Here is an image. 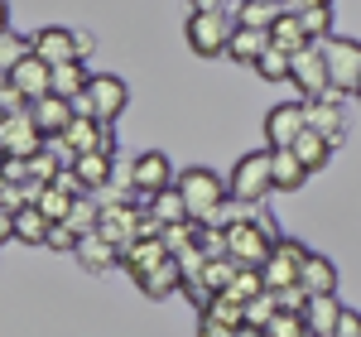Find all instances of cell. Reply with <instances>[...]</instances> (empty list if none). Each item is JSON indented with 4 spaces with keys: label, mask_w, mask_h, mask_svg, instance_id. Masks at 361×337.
Returning <instances> with one entry per match:
<instances>
[{
    "label": "cell",
    "mask_w": 361,
    "mask_h": 337,
    "mask_svg": "<svg viewBox=\"0 0 361 337\" xmlns=\"http://www.w3.org/2000/svg\"><path fill=\"white\" fill-rule=\"evenodd\" d=\"M173 188L183 193V207H188V217H193V222H207V217L222 207L226 197H231V188H226L222 173H217V168H202V164L183 168Z\"/></svg>",
    "instance_id": "6da1fadb"
},
{
    "label": "cell",
    "mask_w": 361,
    "mask_h": 337,
    "mask_svg": "<svg viewBox=\"0 0 361 337\" xmlns=\"http://www.w3.org/2000/svg\"><path fill=\"white\" fill-rule=\"evenodd\" d=\"M226 188H231L236 202H246V207L265 202V197L275 193V154H270V149H250V154H241L236 168H231V178H226Z\"/></svg>",
    "instance_id": "7a4b0ae2"
},
{
    "label": "cell",
    "mask_w": 361,
    "mask_h": 337,
    "mask_svg": "<svg viewBox=\"0 0 361 337\" xmlns=\"http://www.w3.org/2000/svg\"><path fill=\"white\" fill-rule=\"evenodd\" d=\"M130 106V87L121 82L116 73H97L92 78V87H87L82 97L73 102V111L78 116H92V121H102V125H111V121H121V111Z\"/></svg>",
    "instance_id": "3957f363"
},
{
    "label": "cell",
    "mask_w": 361,
    "mask_h": 337,
    "mask_svg": "<svg viewBox=\"0 0 361 337\" xmlns=\"http://www.w3.org/2000/svg\"><path fill=\"white\" fill-rule=\"evenodd\" d=\"M92 49L87 34H73L63 25H44L29 34V54H39L49 68H68V63H82V54Z\"/></svg>",
    "instance_id": "277c9868"
},
{
    "label": "cell",
    "mask_w": 361,
    "mask_h": 337,
    "mask_svg": "<svg viewBox=\"0 0 361 337\" xmlns=\"http://www.w3.org/2000/svg\"><path fill=\"white\" fill-rule=\"evenodd\" d=\"M231 34H236V15H188L183 39L197 58H222L231 49Z\"/></svg>",
    "instance_id": "5b68a950"
},
{
    "label": "cell",
    "mask_w": 361,
    "mask_h": 337,
    "mask_svg": "<svg viewBox=\"0 0 361 337\" xmlns=\"http://www.w3.org/2000/svg\"><path fill=\"white\" fill-rule=\"evenodd\" d=\"M106 241H111L116 251H126V246H135L140 236H159L149 217H145V207L135 202H111V207H102V226H97Z\"/></svg>",
    "instance_id": "8992f818"
},
{
    "label": "cell",
    "mask_w": 361,
    "mask_h": 337,
    "mask_svg": "<svg viewBox=\"0 0 361 337\" xmlns=\"http://www.w3.org/2000/svg\"><path fill=\"white\" fill-rule=\"evenodd\" d=\"M323 63H328V82L337 97H352L361 87V44L357 39H328L323 44Z\"/></svg>",
    "instance_id": "52a82bcc"
},
{
    "label": "cell",
    "mask_w": 361,
    "mask_h": 337,
    "mask_svg": "<svg viewBox=\"0 0 361 337\" xmlns=\"http://www.w3.org/2000/svg\"><path fill=\"white\" fill-rule=\"evenodd\" d=\"M289 82L299 87L304 102H318V97H333V82H328V63H323V44H308L289 58Z\"/></svg>",
    "instance_id": "ba28073f"
},
{
    "label": "cell",
    "mask_w": 361,
    "mask_h": 337,
    "mask_svg": "<svg viewBox=\"0 0 361 337\" xmlns=\"http://www.w3.org/2000/svg\"><path fill=\"white\" fill-rule=\"evenodd\" d=\"M308 260V246L304 241H289V236H279L270 260L260 265V275H265V289L275 294V289H289V284H299V270H304Z\"/></svg>",
    "instance_id": "9c48e42d"
},
{
    "label": "cell",
    "mask_w": 361,
    "mask_h": 337,
    "mask_svg": "<svg viewBox=\"0 0 361 337\" xmlns=\"http://www.w3.org/2000/svg\"><path fill=\"white\" fill-rule=\"evenodd\" d=\"M44 149V135L29 111H10L0 121V159H34Z\"/></svg>",
    "instance_id": "30bf717a"
},
{
    "label": "cell",
    "mask_w": 361,
    "mask_h": 337,
    "mask_svg": "<svg viewBox=\"0 0 361 337\" xmlns=\"http://www.w3.org/2000/svg\"><path fill=\"white\" fill-rule=\"evenodd\" d=\"M130 178H135V193H145V197H154V193H164V188L178 183V173H173V164H169L164 149H145V154H135V159H130Z\"/></svg>",
    "instance_id": "8fae6325"
},
{
    "label": "cell",
    "mask_w": 361,
    "mask_h": 337,
    "mask_svg": "<svg viewBox=\"0 0 361 337\" xmlns=\"http://www.w3.org/2000/svg\"><path fill=\"white\" fill-rule=\"evenodd\" d=\"M10 87L25 97L29 106H34V102L54 97V68H49V63H44L39 54H25L20 63H15V68H10Z\"/></svg>",
    "instance_id": "7c38bea8"
},
{
    "label": "cell",
    "mask_w": 361,
    "mask_h": 337,
    "mask_svg": "<svg viewBox=\"0 0 361 337\" xmlns=\"http://www.w3.org/2000/svg\"><path fill=\"white\" fill-rule=\"evenodd\" d=\"M304 130H308L304 102H279L275 111L265 116V149H289Z\"/></svg>",
    "instance_id": "4fadbf2b"
},
{
    "label": "cell",
    "mask_w": 361,
    "mask_h": 337,
    "mask_svg": "<svg viewBox=\"0 0 361 337\" xmlns=\"http://www.w3.org/2000/svg\"><path fill=\"white\" fill-rule=\"evenodd\" d=\"M304 121L308 130H318L328 145H337L347 135V111H342V97H318V102H304Z\"/></svg>",
    "instance_id": "5bb4252c"
},
{
    "label": "cell",
    "mask_w": 361,
    "mask_h": 337,
    "mask_svg": "<svg viewBox=\"0 0 361 337\" xmlns=\"http://www.w3.org/2000/svg\"><path fill=\"white\" fill-rule=\"evenodd\" d=\"M63 145L73 154H111V125H102L92 116H73V125L63 130Z\"/></svg>",
    "instance_id": "9a60e30c"
},
{
    "label": "cell",
    "mask_w": 361,
    "mask_h": 337,
    "mask_svg": "<svg viewBox=\"0 0 361 337\" xmlns=\"http://www.w3.org/2000/svg\"><path fill=\"white\" fill-rule=\"evenodd\" d=\"M164 260H173L169 246H164V236H140L135 246H126V251H121V265H126L135 280H140V275H149V270H159Z\"/></svg>",
    "instance_id": "2e32d148"
},
{
    "label": "cell",
    "mask_w": 361,
    "mask_h": 337,
    "mask_svg": "<svg viewBox=\"0 0 361 337\" xmlns=\"http://www.w3.org/2000/svg\"><path fill=\"white\" fill-rule=\"evenodd\" d=\"M145 217H149V226L164 236L169 226H183V222H193L188 217V207H183V193L178 188H164V193H154L149 202H145Z\"/></svg>",
    "instance_id": "e0dca14e"
},
{
    "label": "cell",
    "mask_w": 361,
    "mask_h": 337,
    "mask_svg": "<svg viewBox=\"0 0 361 337\" xmlns=\"http://www.w3.org/2000/svg\"><path fill=\"white\" fill-rule=\"evenodd\" d=\"M29 116H34V125H39V135L44 140H58L68 125H73V102H63V97H44V102H34L29 106Z\"/></svg>",
    "instance_id": "ac0fdd59"
},
{
    "label": "cell",
    "mask_w": 361,
    "mask_h": 337,
    "mask_svg": "<svg viewBox=\"0 0 361 337\" xmlns=\"http://www.w3.org/2000/svg\"><path fill=\"white\" fill-rule=\"evenodd\" d=\"M73 173H78L82 193H87V197H97L102 188H111L116 159H111V154H78V159H73Z\"/></svg>",
    "instance_id": "d6986e66"
},
{
    "label": "cell",
    "mask_w": 361,
    "mask_h": 337,
    "mask_svg": "<svg viewBox=\"0 0 361 337\" xmlns=\"http://www.w3.org/2000/svg\"><path fill=\"white\" fill-rule=\"evenodd\" d=\"M299 289H304L308 299H323V294H337V265L328 255L308 251L304 270H299Z\"/></svg>",
    "instance_id": "ffe728a7"
},
{
    "label": "cell",
    "mask_w": 361,
    "mask_h": 337,
    "mask_svg": "<svg viewBox=\"0 0 361 337\" xmlns=\"http://www.w3.org/2000/svg\"><path fill=\"white\" fill-rule=\"evenodd\" d=\"M78 260H82L87 275H106V270H116V265H121V251H116L102 231H92V236H82V241H78Z\"/></svg>",
    "instance_id": "44dd1931"
},
{
    "label": "cell",
    "mask_w": 361,
    "mask_h": 337,
    "mask_svg": "<svg viewBox=\"0 0 361 337\" xmlns=\"http://www.w3.org/2000/svg\"><path fill=\"white\" fill-rule=\"evenodd\" d=\"M304 323H308V337H337V323H342V304H337V294L308 299Z\"/></svg>",
    "instance_id": "7402d4cb"
},
{
    "label": "cell",
    "mask_w": 361,
    "mask_h": 337,
    "mask_svg": "<svg viewBox=\"0 0 361 337\" xmlns=\"http://www.w3.org/2000/svg\"><path fill=\"white\" fill-rule=\"evenodd\" d=\"M265 54H270V29H246V25H236L226 58H236V63H250V68H255Z\"/></svg>",
    "instance_id": "603a6c76"
},
{
    "label": "cell",
    "mask_w": 361,
    "mask_h": 337,
    "mask_svg": "<svg viewBox=\"0 0 361 337\" xmlns=\"http://www.w3.org/2000/svg\"><path fill=\"white\" fill-rule=\"evenodd\" d=\"M140 294L145 299H164V294H173V289H183V270H178V260H164L159 270H149V275H140Z\"/></svg>",
    "instance_id": "cb8c5ba5"
},
{
    "label": "cell",
    "mask_w": 361,
    "mask_h": 337,
    "mask_svg": "<svg viewBox=\"0 0 361 337\" xmlns=\"http://www.w3.org/2000/svg\"><path fill=\"white\" fill-rule=\"evenodd\" d=\"M270 49H279V54H299V49H308V34H304V25H299V15L294 10H284L279 15V25L270 29Z\"/></svg>",
    "instance_id": "d4e9b609"
},
{
    "label": "cell",
    "mask_w": 361,
    "mask_h": 337,
    "mask_svg": "<svg viewBox=\"0 0 361 337\" xmlns=\"http://www.w3.org/2000/svg\"><path fill=\"white\" fill-rule=\"evenodd\" d=\"M289 149H294V159H299V164H304L308 173H318V168H323L328 159H333V145L323 140L318 130H304V135H299V140L289 145Z\"/></svg>",
    "instance_id": "484cf974"
},
{
    "label": "cell",
    "mask_w": 361,
    "mask_h": 337,
    "mask_svg": "<svg viewBox=\"0 0 361 337\" xmlns=\"http://www.w3.org/2000/svg\"><path fill=\"white\" fill-rule=\"evenodd\" d=\"M49 231H54V222H49L39 207L15 212V241H25V246H49Z\"/></svg>",
    "instance_id": "4316f807"
},
{
    "label": "cell",
    "mask_w": 361,
    "mask_h": 337,
    "mask_svg": "<svg viewBox=\"0 0 361 337\" xmlns=\"http://www.w3.org/2000/svg\"><path fill=\"white\" fill-rule=\"evenodd\" d=\"M73 202H78V197H73V193H63L58 183H39V193H34V207H39V212H44L49 222H68Z\"/></svg>",
    "instance_id": "83f0119b"
},
{
    "label": "cell",
    "mask_w": 361,
    "mask_h": 337,
    "mask_svg": "<svg viewBox=\"0 0 361 337\" xmlns=\"http://www.w3.org/2000/svg\"><path fill=\"white\" fill-rule=\"evenodd\" d=\"M270 154H275V188H279V193L304 188V183H308V168L294 159V149H270Z\"/></svg>",
    "instance_id": "f1b7e54d"
},
{
    "label": "cell",
    "mask_w": 361,
    "mask_h": 337,
    "mask_svg": "<svg viewBox=\"0 0 361 337\" xmlns=\"http://www.w3.org/2000/svg\"><path fill=\"white\" fill-rule=\"evenodd\" d=\"M87 87H92V73H87L82 63H68V68H54V97L63 102H78Z\"/></svg>",
    "instance_id": "f546056e"
},
{
    "label": "cell",
    "mask_w": 361,
    "mask_h": 337,
    "mask_svg": "<svg viewBox=\"0 0 361 337\" xmlns=\"http://www.w3.org/2000/svg\"><path fill=\"white\" fill-rule=\"evenodd\" d=\"M299 25H304L308 44H328L333 39V5H308V10H294Z\"/></svg>",
    "instance_id": "4dcf8cb0"
},
{
    "label": "cell",
    "mask_w": 361,
    "mask_h": 337,
    "mask_svg": "<svg viewBox=\"0 0 361 337\" xmlns=\"http://www.w3.org/2000/svg\"><path fill=\"white\" fill-rule=\"evenodd\" d=\"M284 10H289V5H241V0H236L231 15H236V25H246V29H275Z\"/></svg>",
    "instance_id": "1f68e13d"
},
{
    "label": "cell",
    "mask_w": 361,
    "mask_h": 337,
    "mask_svg": "<svg viewBox=\"0 0 361 337\" xmlns=\"http://www.w3.org/2000/svg\"><path fill=\"white\" fill-rule=\"evenodd\" d=\"M68 226L78 231V241L92 236V231L102 226V202H97V197H78V202H73V212H68Z\"/></svg>",
    "instance_id": "d6a6232c"
},
{
    "label": "cell",
    "mask_w": 361,
    "mask_h": 337,
    "mask_svg": "<svg viewBox=\"0 0 361 337\" xmlns=\"http://www.w3.org/2000/svg\"><path fill=\"white\" fill-rule=\"evenodd\" d=\"M236 304H250V299H260V294H270L265 289V275L260 270H236V280H231V289H226Z\"/></svg>",
    "instance_id": "836d02e7"
},
{
    "label": "cell",
    "mask_w": 361,
    "mask_h": 337,
    "mask_svg": "<svg viewBox=\"0 0 361 337\" xmlns=\"http://www.w3.org/2000/svg\"><path fill=\"white\" fill-rule=\"evenodd\" d=\"M275 294H260V299H250L246 304V328H260V333H265V328H270V323H275Z\"/></svg>",
    "instance_id": "e575fe53"
},
{
    "label": "cell",
    "mask_w": 361,
    "mask_h": 337,
    "mask_svg": "<svg viewBox=\"0 0 361 337\" xmlns=\"http://www.w3.org/2000/svg\"><path fill=\"white\" fill-rule=\"evenodd\" d=\"M255 73L265 78V82H289V54H279V49H270V54L255 63Z\"/></svg>",
    "instance_id": "d590c367"
},
{
    "label": "cell",
    "mask_w": 361,
    "mask_h": 337,
    "mask_svg": "<svg viewBox=\"0 0 361 337\" xmlns=\"http://www.w3.org/2000/svg\"><path fill=\"white\" fill-rule=\"evenodd\" d=\"M265 337H308L304 313H275V323L265 328Z\"/></svg>",
    "instance_id": "8d00e7d4"
},
{
    "label": "cell",
    "mask_w": 361,
    "mask_h": 337,
    "mask_svg": "<svg viewBox=\"0 0 361 337\" xmlns=\"http://www.w3.org/2000/svg\"><path fill=\"white\" fill-rule=\"evenodd\" d=\"M25 54H29V39H20V34H0V73H10Z\"/></svg>",
    "instance_id": "74e56055"
},
{
    "label": "cell",
    "mask_w": 361,
    "mask_h": 337,
    "mask_svg": "<svg viewBox=\"0 0 361 337\" xmlns=\"http://www.w3.org/2000/svg\"><path fill=\"white\" fill-rule=\"evenodd\" d=\"M275 309L279 313H304L308 309V294L299 284H289V289H275Z\"/></svg>",
    "instance_id": "f35d334b"
},
{
    "label": "cell",
    "mask_w": 361,
    "mask_h": 337,
    "mask_svg": "<svg viewBox=\"0 0 361 337\" xmlns=\"http://www.w3.org/2000/svg\"><path fill=\"white\" fill-rule=\"evenodd\" d=\"M44 251H73V255H78V231H73L68 222H54V231H49V246H44Z\"/></svg>",
    "instance_id": "ab89813d"
},
{
    "label": "cell",
    "mask_w": 361,
    "mask_h": 337,
    "mask_svg": "<svg viewBox=\"0 0 361 337\" xmlns=\"http://www.w3.org/2000/svg\"><path fill=\"white\" fill-rule=\"evenodd\" d=\"M241 328H231L222 318H212V313H197V337H236Z\"/></svg>",
    "instance_id": "60d3db41"
},
{
    "label": "cell",
    "mask_w": 361,
    "mask_h": 337,
    "mask_svg": "<svg viewBox=\"0 0 361 337\" xmlns=\"http://www.w3.org/2000/svg\"><path fill=\"white\" fill-rule=\"evenodd\" d=\"M193 5V15H231L236 10V0H188Z\"/></svg>",
    "instance_id": "b9f144b4"
},
{
    "label": "cell",
    "mask_w": 361,
    "mask_h": 337,
    "mask_svg": "<svg viewBox=\"0 0 361 337\" xmlns=\"http://www.w3.org/2000/svg\"><path fill=\"white\" fill-rule=\"evenodd\" d=\"M337 337H361V313L342 309V323H337Z\"/></svg>",
    "instance_id": "7bdbcfd3"
},
{
    "label": "cell",
    "mask_w": 361,
    "mask_h": 337,
    "mask_svg": "<svg viewBox=\"0 0 361 337\" xmlns=\"http://www.w3.org/2000/svg\"><path fill=\"white\" fill-rule=\"evenodd\" d=\"M5 241H15V212L0 207V246H5Z\"/></svg>",
    "instance_id": "ee69618b"
},
{
    "label": "cell",
    "mask_w": 361,
    "mask_h": 337,
    "mask_svg": "<svg viewBox=\"0 0 361 337\" xmlns=\"http://www.w3.org/2000/svg\"><path fill=\"white\" fill-rule=\"evenodd\" d=\"M0 34H10V0H0Z\"/></svg>",
    "instance_id": "f6af8a7d"
},
{
    "label": "cell",
    "mask_w": 361,
    "mask_h": 337,
    "mask_svg": "<svg viewBox=\"0 0 361 337\" xmlns=\"http://www.w3.org/2000/svg\"><path fill=\"white\" fill-rule=\"evenodd\" d=\"M294 10H308V5H333V0H289Z\"/></svg>",
    "instance_id": "bcb514c9"
},
{
    "label": "cell",
    "mask_w": 361,
    "mask_h": 337,
    "mask_svg": "<svg viewBox=\"0 0 361 337\" xmlns=\"http://www.w3.org/2000/svg\"><path fill=\"white\" fill-rule=\"evenodd\" d=\"M241 5H289V0H241Z\"/></svg>",
    "instance_id": "7dc6e473"
},
{
    "label": "cell",
    "mask_w": 361,
    "mask_h": 337,
    "mask_svg": "<svg viewBox=\"0 0 361 337\" xmlns=\"http://www.w3.org/2000/svg\"><path fill=\"white\" fill-rule=\"evenodd\" d=\"M236 337H265V333H260V328H241Z\"/></svg>",
    "instance_id": "c3c4849f"
},
{
    "label": "cell",
    "mask_w": 361,
    "mask_h": 337,
    "mask_svg": "<svg viewBox=\"0 0 361 337\" xmlns=\"http://www.w3.org/2000/svg\"><path fill=\"white\" fill-rule=\"evenodd\" d=\"M357 97H361V87H357Z\"/></svg>",
    "instance_id": "681fc988"
}]
</instances>
